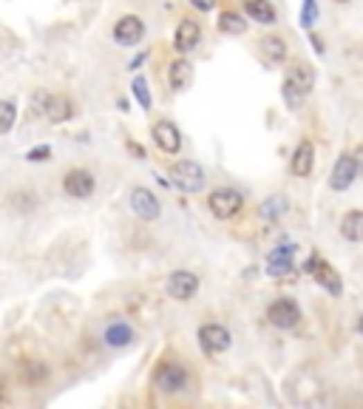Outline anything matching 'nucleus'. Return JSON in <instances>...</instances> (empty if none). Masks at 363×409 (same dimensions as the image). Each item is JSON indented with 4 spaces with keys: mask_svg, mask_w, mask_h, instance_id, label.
Returning a JSON list of instances; mask_svg holds the SVG:
<instances>
[{
    "mask_svg": "<svg viewBox=\"0 0 363 409\" xmlns=\"http://www.w3.org/2000/svg\"><path fill=\"white\" fill-rule=\"evenodd\" d=\"M142 37H145V23L136 15H125L123 20L114 26V40L119 46H136Z\"/></svg>",
    "mask_w": 363,
    "mask_h": 409,
    "instance_id": "obj_11",
    "label": "nucleus"
},
{
    "mask_svg": "<svg viewBox=\"0 0 363 409\" xmlns=\"http://www.w3.org/2000/svg\"><path fill=\"white\" fill-rule=\"evenodd\" d=\"M352 156H355V162H357V174H363V142L355 148V153H352Z\"/></svg>",
    "mask_w": 363,
    "mask_h": 409,
    "instance_id": "obj_31",
    "label": "nucleus"
},
{
    "mask_svg": "<svg viewBox=\"0 0 363 409\" xmlns=\"http://www.w3.org/2000/svg\"><path fill=\"white\" fill-rule=\"evenodd\" d=\"M304 270L318 281V285L329 293V296H341V290H344V285H341V276L335 273V267H332L329 262H324L321 256H312L307 265H304Z\"/></svg>",
    "mask_w": 363,
    "mask_h": 409,
    "instance_id": "obj_5",
    "label": "nucleus"
},
{
    "mask_svg": "<svg viewBox=\"0 0 363 409\" xmlns=\"http://www.w3.org/2000/svg\"><path fill=\"white\" fill-rule=\"evenodd\" d=\"M357 330H360V335H363V316H360V322H357Z\"/></svg>",
    "mask_w": 363,
    "mask_h": 409,
    "instance_id": "obj_33",
    "label": "nucleus"
},
{
    "mask_svg": "<svg viewBox=\"0 0 363 409\" xmlns=\"http://www.w3.org/2000/svg\"><path fill=\"white\" fill-rule=\"evenodd\" d=\"M17 119V106L12 100H0V134H9Z\"/></svg>",
    "mask_w": 363,
    "mask_h": 409,
    "instance_id": "obj_25",
    "label": "nucleus"
},
{
    "mask_svg": "<svg viewBox=\"0 0 363 409\" xmlns=\"http://www.w3.org/2000/svg\"><path fill=\"white\" fill-rule=\"evenodd\" d=\"M199 290V278L191 270H176L168 276V296L176 301H191Z\"/></svg>",
    "mask_w": 363,
    "mask_h": 409,
    "instance_id": "obj_7",
    "label": "nucleus"
},
{
    "mask_svg": "<svg viewBox=\"0 0 363 409\" xmlns=\"http://www.w3.org/2000/svg\"><path fill=\"white\" fill-rule=\"evenodd\" d=\"M131 210L139 219H145V222H154V219H159V213H162V205L148 187H134L131 191Z\"/></svg>",
    "mask_w": 363,
    "mask_h": 409,
    "instance_id": "obj_9",
    "label": "nucleus"
},
{
    "mask_svg": "<svg viewBox=\"0 0 363 409\" xmlns=\"http://www.w3.org/2000/svg\"><path fill=\"white\" fill-rule=\"evenodd\" d=\"M261 54L267 62H284L287 57V43L281 37H264L261 40Z\"/></svg>",
    "mask_w": 363,
    "mask_h": 409,
    "instance_id": "obj_22",
    "label": "nucleus"
},
{
    "mask_svg": "<svg viewBox=\"0 0 363 409\" xmlns=\"http://www.w3.org/2000/svg\"><path fill=\"white\" fill-rule=\"evenodd\" d=\"M312 46H315V51H318V54H324V43H321V37H318V35H312Z\"/></svg>",
    "mask_w": 363,
    "mask_h": 409,
    "instance_id": "obj_32",
    "label": "nucleus"
},
{
    "mask_svg": "<svg viewBox=\"0 0 363 409\" xmlns=\"http://www.w3.org/2000/svg\"><path fill=\"white\" fill-rule=\"evenodd\" d=\"M338 3H349V0H338Z\"/></svg>",
    "mask_w": 363,
    "mask_h": 409,
    "instance_id": "obj_34",
    "label": "nucleus"
},
{
    "mask_svg": "<svg viewBox=\"0 0 363 409\" xmlns=\"http://www.w3.org/2000/svg\"><path fill=\"white\" fill-rule=\"evenodd\" d=\"M199 40H202V26L196 23V20H191V17H185L179 26H176V35H173V49L179 51V54H188V51H193L196 46H199Z\"/></svg>",
    "mask_w": 363,
    "mask_h": 409,
    "instance_id": "obj_12",
    "label": "nucleus"
},
{
    "mask_svg": "<svg viewBox=\"0 0 363 409\" xmlns=\"http://www.w3.org/2000/svg\"><path fill=\"white\" fill-rule=\"evenodd\" d=\"M191 6H193V9H199V12H213L216 0H191Z\"/></svg>",
    "mask_w": 363,
    "mask_h": 409,
    "instance_id": "obj_30",
    "label": "nucleus"
},
{
    "mask_svg": "<svg viewBox=\"0 0 363 409\" xmlns=\"http://www.w3.org/2000/svg\"><path fill=\"white\" fill-rule=\"evenodd\" d=\"M318 20V3L315 0H304V9H301V23H304V28H312Z\"/></svg>",
    "mask_w": 363,
    "mask_h": 409,
    "instance_id": "obj_28",
    "label": "nucleus"
},
{
    "mask_svg": "<svg viewBox=\"0 0 363 409\" xmlns=\"http://www.w3.org/2000/svg\"><path fill=\"white\" fill-rule=\"evenodd\" d=\"M199 344H202L204 353L219 356V353H224L230 347V333L222 324H202L199 327Z\"/></svg>",
    "mask_w": 363,
    "mask_h": 409,
    "instance_id": "obj_8",
    "label": "nucleus"
},
{
    "mask_svg": "<svg viewBox=\"0 0 363 409\" xmlns=\"http://www.w3.org/2000/svg\"><path fill=\"white\" fill-rule=\"evenodd\" d=\"M131 341H134V330L125 322H114L105 330V344H108V347H128Z\"/></svg>",
    "mask_w": 363,
    "mask_h": 409,
    "instance_id": "obj_20",
    "label": "nucleus"
},
{
    "mask_svg": "<svg viewBox=\"0 0 363 409\" xmlns=\"http://www.w3.org/2000/svg\"><path fill=\"white\" fill-rule=\"evenodd\" d=\"M295 244H281L276 247L272 253L267 256V273L269 276H287L292 273V265H295Z\"/></svg>",
    "mask_w": 363,
    "mask_h": 409,
    "instance_id": "obj_15",
    "label": "nucleus"
},
{
    "mask_svg": "<svg viewBox=\"0 0 363 409\" xmlns=\"http://www.w3.org/2000/svg\"><path fill=\"white\" fill-rule=\"evenodd\" d=\"M312 165H315V145L310 140L298 142V148L292 153V174L295 176H310L312 174Z\"/></svg>",
    "mask_w": 363,
    "mask_h": 409,
    "instance_id": "obj_17",
    "label": "nucleus"
},
{
    "mask_svg": "<svg viewBox=\"0 0 363 409\" xmlns=\"http://www.w3.org/2000/svg\"><path fill=\"white\" fill-rule=\"evenodd\" d=\"M154 381H157V387L162 392H179V390H185V384H188V372H185V367H179V364H165V367L157 369Z\"/></svg>",
    "mask_w": 363,
    "mask_h": 409,
    "instance_id": "obj_14",
    "label": "nucleus"
},
{
    "mask_svg": "<svg viewBox=\"0 0 363 409\" xmlns=\"http://www.w3.org/2000/svg\"><path fill=\"white\" fill-rule=\"evenodd\" d=\"M312 85H315V69L307 66V62H295V66L287 72L284 85H281L284 103H287L290 108H298L301 103L307 100V94L312 91Z\"/></svg>",
    "mask_w": 363,
    "mask_h": 409,
    "instance_id": "obj_1",
    "label": "nucleus"
},
{
    "mask_svg": "<svg viewBox=\"0 0 363 409\" xmlns=\"http://www.w3.org/2000/svg\"><path fill=\"white\" fill-rule=\"evenodd\" d=\"M193 77V69H191V62L188 60H173L170 62V72H168V80H170V88L173 91H182Z\"/></svg>",
    "mask_w": 363,
    "mask_h": 409,
    "instance_id": "obj_21",
    "label": "nucleus"
},
{
    "mask_svg": "<svg viewBox=\"0 0 363 409\" xmlns=\"http://www.w3.org/2000/svg\"><path fill=\"white\" fill-rule=\"evenodd\" d=\"M267 319H269L272 327H278V330H292L301 322V307L292 299H278V301L269 304Z\"/></svg>",
    "mask_w": 363,
    "mask_h": 409,
    "instance_id": "obj_6",
    "label": "nucleus"
},
{
    "mask_svg": "<svg viewBox=\"0 0 363 409\" xmlns=\"http://www.w3.org/2000/svg\"><path fill=\"white\" fill-rule=\"evenodd\" d=\"M63 187H66V194L74 197V199H88L91 194H94L97 179H94V174H88V171H82V168H74V171L66 174Z\"/></svg>",
    "mask_w": 363,
    "mask_h": 409,
    "instance_id": "obj_10",
    "label": "nucleus"
},
{
    "mask_svg": "<svg viewBox=\"0 0 363 409\" xmlns=\"http://www.w3.org/2000/svg\"><path fill=\"white\" fill-rule=\"evenodd\" d=\"M219 31H224V35H245V31H247V23H245V17L236 15V12H222V17H219Z\"/></svg>",
    "mask_w": 363,
    "mask_h": 409,
    "instance_id": "obj_23",
    "label": "nucleus"
},
{
    "mask_svg": "<svg viewBox=\"0 0 363 409\" xmlns=\"http://www.w3.org/2000/svg\"><path fill=\"white\" fill-rule=\"evenodd\" d=\"M35 108L48 119V122H54V125H60V122H69L71 117H74V103L69 100V97H63V94H37L35 97Z\"/></svg>",
    "mask_w": 363,
    "mask_h": 409,
    "instance_id": "obj_3",
    "label": "nucleus"
},
{
    "mask_svg": "<svg viewBox=\"0 0 363 409\" xmlns=\"http://www.w3.org/2000/svg\"><path fill=\"white\" fill-rule=\"evenodd\" d=\"M131 91H134V97H136V103L148 111L150 108V91H148V83H145V77H134V83H131Z\"/></svg>",
    "mask_w": 363,
    "mask_h": 409,
    "instance_id": "obj_27",
    "label": "nucleus"
},
{
    "mask_svg": "<svg viewBox=\"0 0 363 409\" xmlns=\"http://www.w3.org/2000/svg\"><path fill=\"white\" fill-rule=\"evenodd\" d=\"M245 9L247 15L261 23V26H269V23H276V9H272L269 0H245Z\"/></svg>",
    "mask_w": 363,
    "mask_h": 409,
    "instance_id": "obj_19",
    "label": "nucleus"
},
{
    "mask_svg": "<svg viewBox=\"0 0 363 409\" xmlns=\"http://www.w3.org/2000/svg\"><path fill=\"white\" fill-rule=\"evenodd\" d=\"M207 208L216 219H233L245 208V197H241L236 187H216V191L207 197Z\"/></svg>",
    "mask_w": 363,
    "mask_h": 409,
    "instance_id": "obj_4",
    "label": "nucleus"
},
{
    "mask_svg": "<svg viewBox=\"0 0 363 409\" xmlns=\"http://www.w3.org/2000/svg\"><path fill=\"white\" fill-rule=\"evenodd\" d=\"M357 176V162H355V156L352 153H341L338 156V162L335 168H332V191H346V187H352Z\"/></svg>",
    "mask_w": 363,
    "mask_h": 409,
    "instance_id": "obj_13",
    "label": "nucleus"
},
{
    "mask_svg": "<svg viewBox=\"0 0 363 409\" xmlns=\"http://www.w3.org/2000/svg\"><path fill=\"white\" fill-rule=\"evenodd\" d=\"M154 142H157L159 151L176 153V151L182 148V134H179V128H176L170 119H159V122L154 125Z\"/></svg>",
    "mask_w": 363,
    "mask_h": 409,
    "instance_id": "obj_16",
    "label": "nucleus"
},
{
    "mask_svg": "<svg viewBox=\"0 0 363 409\" xmlns=\"http://www.w3.org/2000/svg\"><path fill=\"white\" fill-rule=\"evenodd\" d=\"M20 372H23V378H26V381H32V384L43 381L46 375H48L46 364H40V361H28V364H23V367H20Z\"/></svg>",
    "mask_w": 363,
    "mask_h": 409,
    "instance_id": "obj_26",
    "label": "nucleus"
},
{
    "mask_svg": "<svg viewBox=\"0 0 363 409\" xmlns=\"http://www.w3.org/2000/svg\"><path fill=\"white\" fill-rule=\"evenodd\" d=\"M287 213V199L284 197H269V199H264V205H261V219H267V222H276L278 216H284Z\"/></svg>",
    "mask_w": 363,
    "mask_h": 409,
    "instance_id": "obj_24",
    "label": "nucleus"
},
{
    "mask_svg": "<svg viewBox=\"0 0 363 409\" xmlns=\"http://www.w3.org/2000/svg\"><path fill=\"white\" fill-rule=\"evenodd\" d=\"M48 156H51V148L48 145H35L32 151L26 153V162H46Z\"/></svg>",
    "mask_w": 363,
    "mask_h": 409,
    "instance_id": "obj_29",
    "label": "nucleus"
},
{
    "mask_svg": "<svg viewBox=\"0 0 363 409\" xmlns=\"http://www.w3.org/2000/svg\"><path fill=\"white\" fill-rule=\"evenodd\" d=\"M341 236L346 242H363V210H349L341 219Z\"/></svg>",
    "mask_w": 363,
    "mask_h": 409,
    "instance_id": "obj_18",
    "label": "nucleus"
},
{
    "mask_svg": "<svg viewBox=\"0 0 363 409\" xmlns=\"http://www.w3.org/2000/svg\"><path fill=\"white\" fill-rule=\"evenodd\" d=\"M170 185L179 187L182 194H199L204 187V171L199 162L182 160L176 165H170Z\"/></svg>",
    "mask_w": 363,
    "mask_h": 409,
    "instance_id": "obj_2",
    "label": "nucleus"
}]
</instances>
